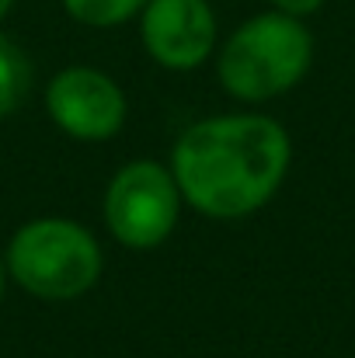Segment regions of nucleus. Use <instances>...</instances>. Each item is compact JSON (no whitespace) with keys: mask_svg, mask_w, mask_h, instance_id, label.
<instances>
[{"mask_svg":"<svg viewBox=\"0 0 355 358\" xmlns=\"http://www.w3.org/2000/svg\"><path fill=\"white\" fill-rule=\"evenodd\" d=\"M67 14L88 28H116V24H125L132 21L146 0H63Z\"/></svg>","mask_w":355,"mask_h":358,"instance_id":"6e6552de","label":"nucleus"},{"mask_svg":"<svg viewBox=\"0 0 355 358\" xmlns=\"http://www.w3.org/2000/svg\"><path fill=\"white\" fill-rule=\"evenodd\" d=\"M324 3L328 0H272V10H282V14H293V17H310Z\"/></svg>","mask_w":355,"mask_h":358,"instance_id":"1a4fd4ad","label":"nucleus"},{"mask_svg":"<svg viewBox=\"0 0 355 358\" xmlns=\"http://www.w3.org/2000/svg\"><path fill=\"white\" fill-rule=\"evenodd\" d=\"M7 275L35 299L67 303L95 289L105 268L102 243L67 216H39L18 227L7 243Z\"/></svg>","mask_w":355,"mask_h":358,"instance_id":"7ed1b4c3","label":"nucleus"},{"mask_svg":"<svg viewBox=\"0 0 355 358\" xmlns=\"http://www.w3.org/2000/svg\"><path fill=\"white\" fill-rule=\"evenodd\" d=\"M310 63L314 35L303 17L265 10L230 31L216 59V77L237 101H272L293 91Z\"/></svg>","mask_w":355,"mask_h":358,"instance_id":"f03ea898","label":"nucleus"},{"mask_svg":"<svg viewBox=\"0 0 355 358\" xmlns=\"http://www.w3.org/2000/svg\"><path fill=\"white\" fill-rule=\"evenodd\" d=\"M181 188L167 164L129 160L105 188V227L129 250H153L174 234L181 216Z\"/></svg>","mask_w":355,"mask_h":358,"instance_id":"20e7f679","label":"nucleus"},{"mask_svg":"<svg viewBox=\"0 0 355 358\" xmlns=\"http://www.w3.org/2000/svg\"><path fill=\"white\" fill-rule=\"evenodd\" d=\"M293 143L282 122L258 112L192 122L171 150L181 199L206 220H244L282 188Z\"/></svg>","mask_w":355,"mask_h":358,"instance_id":"f257e3e1","label":"nucleus"},{"mask_svg":"<svg viewBox=\"0 0 355 358\" xmlns=\"http://www.w3.org/2000/svg\"><path fill=\"white\" fill-rule=\"evenodd\" d=\"M7 278H11V275H7V264L0 261V303H4V289H7Z\"/></svg>","mask_w":355,"mask_h":358,"instance_id":"9d476101","label":"nucleus"},{"mask_svg":"<svg viewBox=\"0 0 355 358\" xmlns=\"http://www.w3.org/2000/svg\"><path fill=\"white\" fill-rule=\"evenodd\" d=\"M11 7H14V0H0V21L11 14Z\"/></svg>","mask_w":355,"mask_h":358,"instance_id":"9b49d317","label":"nucleus"},{"mask_svg":"<svg viewBox=\"0 0 355 358\" xmlns=\"http://www.w3.org/2000/svg\"><path fill=\"white\" fill-rule=\"evenodd\" d=\"M46 112L70 139L105 143L125 125V94L98 66H67L46 84Z\"/></svg>","mask_w":355,"mask_h":358,"instance_id":"39448f33","label":"nucleus"},{"mask_svg":"<svg viewBox=\"0 0 355 358\" xmlns=\"http://www.w3.org/2000/svg\"><path fill=\"white\" fill-rule=\"evenodd\" d=\"M32 91V59L28 52L0 31V119L14 115Z\"/></svg>","mask_w":355,"mask_h":358,"instance_id":"0eeeda50","label":"nucleus"},{"mask_svg":"<svg viewBox=\"0 0 355 358\" xmlns=\"http://www.w3.org/2000/svg\"><path fill=\"white\" fill-rule=\"evenodd\" d=\"M216 14L209 0H146L139 10V38L164 70H195L216 49Z\"/></svg>","mask_w":355,"mask_h":358,"instance_id":"423d86ee","label":"nucleus"}]
</instances>
